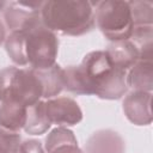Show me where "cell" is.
<instances>
[{
  "label": "cell",
  "instance_id": "10",
  "mask_svg": "<svg viewBox=\"0 0 153 153\" xmlns=\"http://www.w3.org/2000/svg\"><path fill=\"white\" fill-rule=\"evenodd\" d=\"M105 53L108 54L111 63L115 67L121 68L126 72L140 60L139 49L130 39L112 42L108 47Z\"/></svg>",
  "mask_w": 153,
  "mask_h": 153
},
{
  "label": "cell",
  "instance_id": "6",
  "mask_svg": "<svg viewBox=\"0 0 153 153\" xmlns=\"http://www.w3.org/2000/svg\"><path fill=\"white\" fill-rule=\"evenodd\" d=\"M43 1H12L4 8V18L7 27L13 31L26 32L42 24L41 8Z\"/></svg>",
  "mask_w": 153,
  "mask_h": 153
},
{
  "label": "cell",
  "instance_id": "19",
  "mask_svg": "<svg viewBox=\"0 0 153 153\" xmlns=\"http://www.w3.org/2000/svg\"><path fill=\"white\" fill-rule=\"evenodd\" d=\"M19 153H45V152L43 149L42 143L38 140L30 139V140H25L24 142H22Z\"/></svg>",
  "mask_w": 153,
  "mask_h": 153
},
{
  "label": "cell",
  "instance_id": "20",
  "mask_svg": "<svg viewBox=\"0 0 153 153\" xmlns=\"http://www.w3.org/2000/svg\"><path fill=\"white\" fill-rule=\"evenodd\" d=\"M5 39H6V29H5L4 23L0 19V44L2 42H5Z\"/></svg>",
  "mask_w": 153,
  "mask_h": 153
},
{
  "label": "cell",
  "instance_id": "9",
  "mask_svg": "<svg viewBox=\"0 0 153 153\" xmlns=\"http://www.w3.org/2000/svg\"><path fill=\"white\" fill-rule=\"evenodd\" d=\"M85 153H124L123 137L111 130L100 129L94 131L85 142Z\"/></svg>",
  "mask_w": 153,
  "mask_h": 153
},
{
  "label": "cell",
  "instance_id": "13",
  "mask_svg": "<svg viewBox=\"0 0 153 153\" xmlns=\"http://www.w3.org/2000/svg\"><path fill=\"white\" fill-rule=\"evenodd\" d=\"M26 106L13 102V100H6L1 102L0 104V127L12 130V131H19L26 120Z\"/></svg>",
  "mask_w": 153,
  "mask_h": 153
},
{
  "label": "cell",
  "instance_id": "1",
  "mask_svg": "<svg viewBox=\"0 0 153 153\" xmlns=\"http://www.w3.org/2000/svg\"><path fill=\"white\" fill-rule=\"evenodd\" d=\"M127 72L115 67L105 50L86 54L78 66L63 69V88L75 94H94L102 99H120L127 92Z\"/></svg>",
  "mask_w": 153,
  "mask_h": 153
},
{
  "label": "cell",
  "instance_id": "17",
  "mask_svg": "<svg viewBox=\"0 0 153 153\" xmlns=\"http://www.w3.org/2000/svg\"><path fill=\"white\" fill-rule=\"evenodd\" d=\"M129 7L133 19V29L152 26L153 4L151 1H129Z\"/></svg>",
  "mask_w": 153,
  "mask_h": 153
},
{
  "label": "cell",
  "instance_id": "2",
  "mask_svg": "<svg viewBox=\"0 0 153 153\" xmlns=\"http://www.w3.org/2000/svg\"><path fill=\"white\" fill-rule=\"evenodd\" d=\"M41 19L49 30L68 36H81L94 25L93 4L84 0L43 1Z\"/></svg>",
  "mask_w": 153,
  "mask_h": 153
},
{
  "label": "cell",
  "instance_id": "7",
  "mask_svg": "<svg viewBox=\"0 0 153 153\" xmlns=\"http://www.w3.org/2000/svg\"><path fill=\"white\" fill-rule=\"evenodd\" d=\"M45 111L50 123L60 127L75 126L82 120L79 104L69 97L51 98L45 102Z\"/></svg>",
  "mask_w": 153,
  "mask_h": 153
},
{
  "label": "cell",
  "instance_id": "8",
  "mask_svg": "<svg viewBox=\"0 0 153 153\" xmlns=\"http://www.w3.org/2000/svg\"><path fill=\"white\" fill-rule=\"evenodd\" d=\"M152 92L133 91L123 100L126 117L136 126H148L152 122Z\"/></svg>",
  "mask_w": 153,
  "mask_h": 153
},
{
  "label": "cell",
  "instance_id": "18",
  "mask_svg": "<svg viewBox=\"0 0 153 153\" xmlns=\"http://www.w3.org/2000/svg\"><path fill=\"white\" fill-rule=\"evenodd\" d=\"M22 137L19 131H12L0 127V153H19Z\"/></svg>",
  "mask_w": 153,
  "mask_h": 153
},
{
  "label": "cell",
  "instance_id": "12",
  "mask_svg": "<svg viewBox=\"0 0 153 153\" xmlns=\"http://www.w3.org/2000/svg\"><path fill=\"white\" fill-rule=\"evenodd\" d=\"M127 86L134 91L152 92L153 88V63L152 60H139L127 73Z\"/></svg>",
  "mask_w": 153,
  "mask_h": 153
},
{
  "label": "cell",
  "instance_id": "14",
  "mask_svg": "<svg viewBox=\"0 0 153 153\" xmlns=\"http://www.w3.org/2000/svg\"><path fill=\"white\" fill-rule=\"evenodd\" d=\"M38 76L44 98H53L63 90V68L55 63L45 69H33Z\"/></svg>",
  "mask_w": 153,
  "mask_h": 153
},
{
  "label": "cell",
  "instance_id": "3",
  "mask_svg": "<svg viewBox=\"0 0 153 153\" xmlns=\"http://www.w3.org/2000/svg\"><path fill=\"white\" fill-rule=\"evenodd\" d=\"M43 96L42 84L32 68L6 67L0 71V102L33 105Z\"/></svg>",
  "mask_w": 153,
  "mask_h": 153
},
{
  "label": "cell",
  "instance_id": "16",
  "mask_svg": "<svg viewBox=\"0 0 153 153\" xmlns=\"http://www.w3.org/2000/svg\"><path fill=\"white\" fill-rule=\"evenodd\" d=\"M5 49L10 59L18 66H26L27 59L25 53V32L13 31L5 39Z\"/></svg>",
  "mask_w": 153,
  "mask_h": 153
},
{
  "label": "cell",
  "instance_id": "4",
  "mask_svg": "<svg viewBox=\"0 0 153 153\" xmlns=\"http://www.w3.org/2000/svg\"><path fill=\"white\" fill-rule=\"evenodd\" d=\"M94 22L110 41H126L133 33V19L129 1L105 0L96 6Z\"/></svg>",
  "mask_w": 153,
  "mask_h": 153
},
{
  "label": "cell",
  "instance_id": "5",
  "mask_svg": "<svg viewBox=\"0 0 153 153\" xmlns=\"http://www.w3.org/2000/svg\"><path fill=\"white\" fill-rule=\"evenodd\" d=\"M59 50L56 35L42 24L25 32V53L32 69H45L55 65Z\"/></svg>",
  "mask_w": 153,
  "mask_h": 153
},
{
  "label": "cell",
  "instance_id": "15",
  "mask_svg": "<svg viewBox=\"0 0 153 153\" xmlns=\"http://www.w3.org/2000/svg\"><path fill=\"white\" fill-rule=\"evenodd\" d=\"M51 123L47 116L45 102L38 100L26 109V120L23 129L31 135H41L50 128Z\"/></svg>",
  "mask_w": 153,
  "mask_h": 153
},
{
  "label": "cell",
  "instance_id": "11",
  "mask_svg": "<svg viewBox=\"0 0 153 153\" xmlns=\"http://www.w3.org/2000/svg\"><path fill=\"white\" fill-rule=\"evenodd\" d=\"M47 153H84L79 146L74 133L66 127L53 129L45 137Z\"/></svg>",
  "mask_w": 153,
  "mask_h": 153
}]
</instances>
